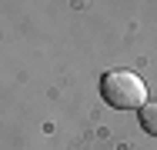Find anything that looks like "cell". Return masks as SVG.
<instances>
[{
	"instance_id": "obj_1",
	"label": "cell",
	"mask_w": 157,
	"mask_h": 150,
	"mask_svg": "<svg viewBox=\"0 0 157 150\" xmlns=\"http://www.w3.org/2000/svg\"><path fill=\"white\" fill-rule=\"evenodd\" d=\"M100 93L110 107L117 110H140L144 100H147V87L137 73L130 70H107L100 77Z\"/></svg>"
},
{
	"instance_id": "obj_2",
	"label": "cell",
	"mask_w": 157,
	"mask_h": 150,
	"mask_svg": "<svg viewBox=\"0 0 157 150\" xmlns=\"http://www.w3.org/2000/svg\"><path fill=\"white\" fill-rule=\"evenodd\" d=\"M140 127H144L151 137H157V100L140 107Z\"/></svg>"
}]
</instances>
